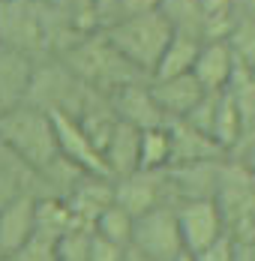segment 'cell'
I'll use <instances>...</instances> for the list:
<instances>
[{
	"mask_svg": "<svg viewBox=\"0 0 255 261\" xmlns=\"http://www.w3.org/2000/svg\"><path fill=\"white\" fill-rule=\"evenodd\" d=\"M159 15L171 24L174 33H189L201 39V0H159Z\"/></svg>",
	"mask_w": 255,
	"mask_h": 261,
	"instance_id": "603a6c76",
	"label": "cell"
},
{
	"mask_svg": "<svg viewBox=\"0 0 255 261\" xmlns=\"http://www.w3.org/2000/svg\"><path fill=\"white\" fill-rule=\"evenodd\" d=\"M132 228H135V216L129 210H123L117 201L111 207L102 210V216L93 222V231L96 234L108 237V240H114L120 246H129L132 243Z\"/></svg>",
	"mask_w": 255,
	"mask_h": 261,
	"instance_id": "cb8c5ba5",
	"label": "cell"
},
{
	"mask_svg": "<svg viewBox=\"0 0 255 261\" xmlns=\"http://www.w3.org/2000/svg\"><path fill=\"white\" fill-rule=\"evenodd\" d=\"M75 216L66 204V198L57 195H36V234L48 237V240H60L69 228H75Z\"/></svg>",
	"mask_w": 255,
	"mask_h": 261,
	"instance_id": "d6986e66",
	"label": "cell"
},
{
	"mask_svg": "<svg viewBox=\"0 0 255 261\" xmlns=\"http://www.w3.org/2000/svg\"><path fill=\"white\" fill-rule=\"evenodd\" d=\"M225 234L231 240H252L255 237V171L240 159L225 156L219 171V186L213 195Z\"/></svg>",
	"mask_w": 255,
	"mask_h": 261,
	"instance_id": "277c9868",
	"label": "cell"
},
{
	"mask_svg": "<svg viewBox=\"0 0 255 261\" xmlns=\"http://www.w3.org/2000/svg\"><path fill=\"white\" fill-rule=\"evenodd\" d=\"M90 237L93 228L75 225L57 240V261H87L90 258Z\"/></svg>",
	"mask_w": 255,
	"mask_h": 261,
	"instance_id": "484cf974",
	"label": "cell"
},
{
	"mask_svg": "<svg viewBox=\"0 0 255 261\" xmlns=\"http://www.w3.org/2000/svg\"><path fill=\"white\" fill-rule=\"evenodd\" d=\"M78 79L90 87H96L102 93H114L117 87H123L129 81L147 79L141 75L132 63H126L120 51L108 42V36L96 30V33H84L75 45H66L63 57H60Z\"/></svg>",
	"mask_w": 255,
	"mask_h": 261,
	"instance_id": "7a4b0ae2",
	"label": "cell"
},
{
	"mask_svg": "<svg viewBox=\"0 0 255 261\" xmlns=\"http://www.w3.org/2000/svg\"><path fill=\"white\" fill-rule=\"evenodd\" d=\"M174 261H195V252H186V249H183V252H180Z\"/></svg>",
	"mask_w": 255,
	"mask_h": 261,
	"instance_id": "836d02e7",
	"label": "cell"
},
{
	"mask_svg": "<svg viewBox=\"0 0 255 261\" xmlns=\"http://www.w3.org/2000/svg\"><path fill=\"white\" fill-rule=\"evenodd\" d=\"M66 204H69L78 225L93 228V222L102 216V210L114 204V177L111 174H90V171H84L78 177V183L69 189Z\"/></svg>",
	"mask_w": 255,
	"mask_h": 261,
	"instance_id": "8fae6325",
	"label": "cell"
},
{
	"mask_svg": "<svg viewBox=\"0 0 255 261\" xmlns=\"http://www.w3.org/2000/svg\"><path fill=\"white\" fill-rule=\"evenodd\" d=\"M195 261H237V255H234V240L228 234H222L216 243H210L207 249L195 252Z\"/></svg>",
	"mask_w": 255,
	"mask_h": 261,
	"instance_id": "f1b7e54d",
	"label": "cell"
},
{
	"mask_svg": "<svg viewBox=\"0 0 255 261\" xmlns=\"http://www.w3.org/2000/svg\"><path fill=\"white\" fill-rule=\"evenodd\" d=\"M126 249L129 246H120V243H114V240L93 231V237H90V258L87 261H123Z\"/></svg>",
	"mask_w": 255,
	"mask_h": 261,
	"instance_id": "83f0119b",
	"label": "cell"
},
{
	"mask_svg": "<svg viewBox=\"0 0 255 261\" xmlns=\"http://www.w3.org/2000/svg\"><path fill=\"white\" fill-rule=\"evenodd\" d=\"M222 159H204V162L168 165L171 201L180 204V201H195V198H213V195H216V186H219Z\"/></svg>",
	"mask_w": 255,
	"mask_h": 261,
	"instance_id": "30bf717a",
	"label": "cell"
},
{
	"mask_svg": "<svg viewBox=\"0 0 255 261\" xmlns=\"http://www.w3.org/2000/svg\"><path fill=\"white\" fill-rule=\"evenodd\" d=\"M108 96H111V105H114V114L123 123H132L138 129H150V126H165L168 123V117L162 114V108L153 99L150 79L129 81V84L117 87Z\"/></svg>",
	"mask_w": 255,
	"mask_h": 261,
	"instance_id": "9c48e42d",
	"label": "cell"
},
{
	"mask_svg": "<svg viewBox=\"0 0 255 261\" xmlns=\"http://www.w3.org/2000/svg\"><path fill=\"white\" fill-rule=\"evenodd\" d=\"M198 51H201V39H198V36H189V33H174V36L168 39V45H165L162 57H159L156 69H153L150 81L174 79V75H183V72H192Z\"/></svg>",
	"mask_w": 255,
	"mask_h": 261,
	"instance_id": "ac0fdd59",
	"label": "cell"
},
{
	"mask_svg": "<svg viewBox=\"0 0 255 261\" xmlns=\"http://www.w3.org/2000/svg\"><path fill=\"white\" fill-rule=\"evenodd\" d=\"M123 261H156V258H150V255H144V252H138V249L129 246L126 252H123Z\"/></svg>",
	"mask_w": 255,
	"mask_h": 261,
	"instance_id": "d6a6232c",
	"label": "cell"
},
{
	"mask_svg": "<svg viewBox=\"0 0 255 261\" xmlns=\"http://www.w3.org/2000/svg\"><path fill=\"white\" fill-rule=\"evenodd\" d=\"M33 79V66L24 51L0 45V111L21 105L27 99V87Z\"/></svg>",
	"mask_w": 255,
	"mask_h": 261,
	"instance_id": "2e32d148",
	"label": "cell"
},
{
	"mask_svg": "<svg viewBox=\"0 0 255 261\" xmlns=\"http://www.w3.org/2000/svg\"><path fill=\"white\" fill-rule=\"evenodd\" d=\"M138 141H141V129L132 126V123H117L105 150H102V159H105V168L111 177H126L132 171H138Z\"/></svg>",
	"mask_w": 255,
	"mask_h": 261,
	"instance_id": "e0dca14e",
	"label": "cell"
},
{
	"mask_svg": "<svg viewBox=\"0 0 255 261\" xmlns=\"http://www.w3.org/2000/svg\"><path fill=\"white\" fill-rule=\"evenodd\" d=\"M177 225L183 237L186 252H201L210 243H216L225 234L222 216L213 198H195V201H180L177 204Z\"/></svg>",
	"mask_w": 255,
	"mask_h": 261,
	"instance_id": "52a82bcc",
	"label": "cell"
},
{
	"mask_svg": "<svg viewBox=\"0 0 255 261\" xmlns=\"http://www.w3.org/2000/svg\"><path fill=\"white\" fill-rule=\"evenodd\" d=\"M120 6H123V18H129V15L159 12V0H120Z\"/></svg>",
	"mask_w": 255,
	"mask_h": 261,
	"instance_id": "f546056e",
	"label": "cell"
},
{
	"mask_svg": "<svg viewBox=\"0 0 255 261\" xmlns=\"http://www.w3.org/2000/svg\"><path fill=\"white\" fill-rule=\"evenodd\" d=\"M228 45L234 51V57L246 69H255V21L252 18H246V15L237 18V24H234V30L228 36Z\"/></svg>",
	"mask_w": 255,
	"mask_h": 261,
	"instance_id": "d4e9b609",
	"label": "cell"
},
{
	"mask_svg": "<svg viewBox=\"0 0 255 261\" xmlns=\"http://www.w3.org/2000/svg\"><path fill=\"white\" fill-rule=\"evenodd\" d=\"M237 12L255 21V0H237Z\"/></svg>",
	"mask_w": 255,
	"mask_h": 261,
	"instance_id": "1f68e13d",
	"label": "cell"
},
{
	"mask_svg": "<svg viewBox=\"0 0 255 261\" xmlns=\"http://www.w3.org/2000/svg\"><path fill=\"white\" fill-rule=\"evenodd\" d=\"M108 36V42L120 51V57L132 63L141 75L150 79L159 57L165 51L168 39L174 36L171 24L159 15V12H147V15H129L114 27L102 30Z\"/></svg>",
	"mask_w": 255,
	"mask_h": 261,
	"instance_id": "3957f363",
	"label": "cell"
},
{
	"mask_svg": "<svg viewBox=\"0 0 255 261\" xmlns=\"http://www.w3.org/2000/svg\"><path fill=\"white\" fill-rule=\"evenodd\" d=\"M237 63L240 60L234 57L228 42H201V51H198L195 66H192V75L201 81V87L207 93H219V90L228 87Z\"/></svg>",
	"mask_w": 255,
	"mask_h": 261,
	"instance_id": "9a60e30c",
	"label": "cell"
},
{
	"mask_svg": "<svg viewBox=\"0 0 255 261\" xmlns=\"http://www.w3.org/2000/svg\"><path fill=\"white\" fill-rule=\"evenodd\" d=\"M234 255H237V261H255V237L252 240H234Z\"/></svg>",
	"mask_w": 255,
	"mask_h": 261,
	"instance_id": "4dcf8cb0",
	"label": "cell"
},
{
	"mask_svg": "<svg viewBox=\"0 0 255 261\" xmlns=\"http://www.w3.org/2000/svg\"><path fill=\"white\" fill-rule=\"evenodd\" d=\"M0 261H57V243L48 240V237L33 234L24 246L0 255Z\"/></svg>",
	"mask_w": 255,
	"mask_h": 261,
	"instance_id": "4316f807",
	"label": "cell"
},
{
	"mask_svg": "<svg viewBox=\"0 0 255 261\" xmlns=\"http://www.w3.org/2000/svg\"><path fill=\"white\" fill-rule=\"evenodd\" d=\"M36 234V195L21 192L0 204V255L24 246Z\"/></svg>",
	"mask_w": 255,
	"mask_h": 261,
	"instance_id": "7c38bea8",
	"label": "cell"
},
{
	"mask_svg": "<svg viewBox=\"0 0 255 261\" xmlns=\"http://www.w3.org/2000/svg\"><path fill=\"white\" fill-rule=\"evenodd\" d=\"M114 201L132 216H141L159 204H174L168 189V168L162 171L138 168L126 177H114Z\"/></svg>",
	"mask_w": 255,
	"mask_h": 261,
	"instance_id": "8992f818",
	"label": "cell"
},
{
	"mask_svg": "<svg viewBox=\"0 0 255 261\" xmlns=\"http://www.w3.org/2000/svg\"><path fill=\"white\" fill-rule=\"evenodd\" d=\"M0 3H6V0H0Z\"/></svg>",
	"mask_w": 255,
	"mask_h": 261,
	"instance_id": "e575fe53",
	"label": "cell"
},
{
	"mask_svg": "<svg viewBox=\"0 0 255 261\" xmlns=\"http://www.w3.org/2000/svg\"><path fill=\"white\" fill-rule=\"evenodd\" d=\"M213 138L225 147V153H231L240 144V138H243V120H240V111H237V105H234L228 90H219V96H216Z\"/></svg>",
	"mask_w": 255,
	"mask_h": 261,
	"instance_id": "7402d4cb",
	"label": "cell"
},
{
	"mask_svg": "<svg viewBox=\"0 0 255 261\" xmlns=\"http://www.w3.org/2000/svg\"><path fill=\"white\" fill-rule=\"evenodd\" d=\"M252 75H255V69H252Z\"/></svg>",
	"mask_w": 255,
	"mask_h": 261,
	"instance_id": "d590c367",
	"label": "cell"
},
{
	"mask_svg": "<svg viewBox=\"0 0 255 261\" xmlns=\"http://www.w3.org/2000/svg\"><path fill=\"white\" fill-rule=\"evenodd\" d=\"M168 132H171V165L228 156L225 147L213 135L201 132L198 126H192L189 120H168Z\"/></svg>",
	"mask_w": 255,
	"mask_h": 261,
	"instance_id": "5bb4252c",
	"label": "cell"
},
{
	"mask_svg": "<svg viewBox=\"0 0 255 261\" xmlns=\"http://www.w3.org/2000/svg\"><path fill=\"white\" fill-rule=\"evenodd\" d=\"M0 144L33 171L48 168L60 156L51 114L30 102L0 111Z\"/></svg>",
	"mask_w": 255,
	"mask_h": 261,
	"instance_id": "6da1fadb",
	"label": "cell"
},
{
	"mask_svg": "<svg viewBox=\"0 0 255 261\" xmlns=\"http://www.w3.org/2000/svg\"><path fill=\"white\" fill-rule=\"evenodd\" d=\"M171 165V132L168 123L165 126H150L141 129V141H138V168H150V171H162Z\"/></svg>",
	"mask_w": 255,
	"mask_h": 261,
	"instance_id": "44dd1931",
	"label": "cell"
},
{
	"mask_svg": "<svg viewBox=\"0 0 255 261\" xmlns=\"http://www.w3.org/2000/svg\"><path fill=\"white\" fill-rule=\"evenodd\" d=\"M48 114H51V123H54L60 156H66L69 162H75L78 168H84L90 174H108L99 147L84 132V126H81V120L75 114H69V111H48Z\"/></svg>",
	"mask_w": 255,
	"mask_h": 261,
	"instance_id": "ba28073f",
	"label": "cell"
},
{
	"mask_svg": "<svg viewBox=\"0 0 255 261\" xmlns=\"http://www.w3.org/2000/svg\"><path fill=\"white\" fill-rule=\"evenodd\" d=\"M132 249L156 261H174L183 252V237L177 225V204H159L141 216H135Z\"/></svg>",
	"mask_w": 255,
	"mask_h": 261,
	"instance_id": "5b68a950",
	"label": "cell"
},
{
	"mask_svg": "<svg viewBox=\"0 0 255 261\" xmlns=\"http://www.w3.org/2000/svg\"><path fill=\"white\" fill-rule=\"evenodd\" d=\"M150 90H153L156 105L162 108V114L168 120H183L207 93L201 87V81L195 79L192 72H183V75H174V79L150 81Z\"/></svg>",
	"mask_w": 255,
	"mask_h": 261,
	"instance_id": "4fadbf2b",
	"label": "cell"
},
{
	"mask_svg": "<svg viewBox=\"0 0 255 261\" xmlns=\"http://www.w3.org/2000/svg\"><path fill=\"white\" fill-rule=\"evenodd\" d=\"M225 90L231 93V99H234L237 111H240L243 138H252L255 135V75H252V69H246L243 63H237V69H234V75H231Z\"/></svg>",
	"mask_w": 255,
	"mask_h": 261,
	"instance_id": "ffe728a7",
	"label": "cell"
}]
</instances>
